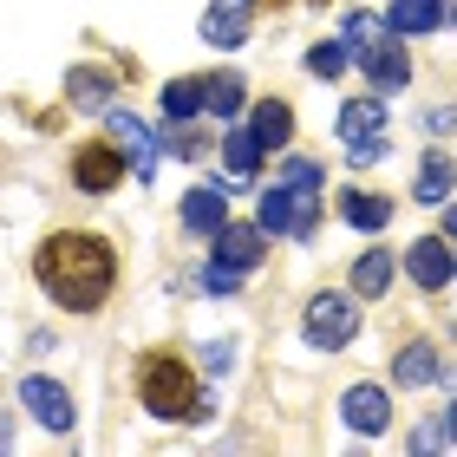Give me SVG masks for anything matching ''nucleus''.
<instances>
[{
  "instance_id": "f257e3e1",
  "label": "nucleus",
  "mask_w": 457,
  "mask_h": 457,
  "mask_svg": "<svg viewBox=\"0 0 457 457\" xmlns=\"http://www.w3.org/2000/svg\"><path fill=\"white\" fill-rule=\"evenodd\" d=\"M33 281L46 287V301L72 307V314H92V307H105V295L118 287V255H112L105 236H92V228H59V236L39 242Z\"/></svg>"
},
{
  "instance_id": "f03ea898",
  "label": "nucleus",
  "mask_w": 457,
  "mask_h": 457,
  "mask_svg": "<svg viewBox=\"0 0 457 457\" xmlns=\"http://www.w3.org/2000/svg\"><path fill=\"white\" fill-rule=\"evenodd\" d=\"M137 399H144V411H157V419H170V425L210 419V392L190 379V366H183L177 353H144L137 360Z\"/></svg>"
},
{
  "instance_id": "7ed1b4c3",
  "label": "nucleus",
  "mask_w": 457,
  "mask_h": 457,
  "mask_svg": "<svg viewBox=\"0 0 457 457\" xmlns=\"http://www.w3.org/2000/svg\"><path fill=\"white\" fill-rule=\"evenodd\" d=\"M255 222L268 236H295V242H314L320 228V190H295V183H275V190L262 196Z\"/></svg>"
},
{
  "instance_id": "20e7f679",
  "label": "nucleus",
  "mask_w": 457,
  "mask_h": 457,
  "mask_svg": "<svg viewBox=\"0 0 457 457\" xmlns=\"http://www.w3.org/2000/svg\"><path fill=\"white\" fill-rule=\"evenodd\" d=\"M301 334L314 340L320 353H340V346H353V334H360V307H353V295H314L307 301V314H301Z\"/></svg>"
},
{
  "instance_id": "39448f33",
  "label": "nucleus",
  "mask_w": 457,
  "mask_h": 457,
  "mask_svg": "<svg viewBox=\"0 0 457 457\" xmlns=\"http://www.w3.org/2000/svg\"><path fill=\"white\" fill-rule=\"evenodd\" d=\"M353 59L366 66V86H372V92H405V86H411V53L399 46V33H392V27H379Z\"/></svg>"
},
{
  "instance_id": "423d86ee",
  "label": "nucleus",
  "mask_w": 457,
  "mask_h": 457,
  "mask_svg": "<svg viewBox=\"0 0 457 457\" xmlns=\"http://www.w3.org/2000/svg\"><path fill=\"white\" fill-rule=\"evenodd\" d=\"M124 170H131V157H124L112 137L79 144V151H72V183H79L86 196H105V190H118V177H124Z\"/></svg>"
},
{
  "instance_id": "0eeeda50",
  "label": "nucleus",
  "mask_w": 457,
  "mask_h": 457,
  "mask_svg": "<svg viewBox=\"0 0 457 457\" xmlns=\"http://www.w3.org/2000/svg\"><path fill=\"white\" fill-rule=\"evenodd\" d=\"M405 275L425 287V295H438V287H451L457 275V255H451V236H419L405 248Z\"/></svg>"
},
{
  "instance_id": "6e6552de",
  "label": "nucleus",
  "mask_w": 457,
  "mask_h": 457,
  "mask_svg": "<svg viewBox=\"0 0 457 457\" xmlns=\"http://www.w3.org/2000/svg\"><path fill=\"white\" fill-rule=\"evenodd\" d=\"M255 7L262 0H210V13H203V46H242L248 27H255Z\"/></svg>"
},
{
  "instance_id": "1a4fd4ad",
  "label": "nucleus",
  "mask_w": 457,
  "mask_h": 457,
  "mask_svg": "<svg viewBox=\"0 0 457 457\" xmlns=\"http://www.w3.org/2000/svg\"><path fill=\"white\" fill-rule=\"evenodd\" d=\"M20 405H27L46 431H72V392L59 379H39V372H33V379H20Z\"/></svg>"
},
{
  "instance_id": "9d476101",
  "label": "nucleus",
  "mask_w": 457,
  "mask_h": 457,
  "mask_svg": "<svg viewBox=\"0 0 457 457\" xmlns=\"http://www.w3.org/2000/svg\"><path fill=\"white\" fill-rule=\"evenodd\" d=\"M105 137L118 144L124 157H131V170H137V177H151V170H157V137H151V124H144V118L112 112V118H105Z\"/></svg>"
},
{
  "instance_id": "9b49d317",
  "label": "nucleus",
  "mask_w": 457,
  "mask_h": 457,
  "mask_svg": "<svg viewBox=\"0 0 457 457\" xmlns=\"http://www.w3.org/2000/svg\"><path fill=\"white\" fill-rule=\"evenodd\" d=\"M340 419L360 431V438H379V431L392 425V399H386V386H346Z\"/></svg>"
},
{
  "instance_id": "f8f14e48",
  "label": "nucleus",
  "mask_w": 457,
  "mask_h": 457,
  "mask_svg": "<svg viewBox=\"0 0 457 457\" xmlns=\"http://www.w3.org/2000/svg\"><path fill=\"white\" fill-rule=\"evenodd\" d=\"M386 131V92H366V98H346L340 105V137L346 144H366Z\"/></svg>"
},
{
  "instance_id": "ddd939ff",
  "label": "nucleus",
  "mask_w": 457,
  "mask_h": 457,
  "mask_svg": "<svg viewBox=\"0 0 457 457\" xmlns=\"http://www.w3.org/2000/svg\"><path fill=\"white\" fill-rule=\"evenodd\" d=\"M228 222V203H222V183H196L190 196H183V228H196V236H216Z\"/></svg>"
},
{
  "instance_id": "4468645a",
  "label": "nucleus",
  "mask_w": 457,
  "mask_h": 457,
  "mask_svg": "<svg viewBox=\"0 0 457 457\" xmlns=\"http://www.w3.org/2000/svg\"><path fill=\"white\" fill-rule=\"evenodd\" d=\"M262 236H268L262 222H255V228H236V222H222V228H216V262H228V268H242V275H248V268L262 262Z\"/></svg>"
},
{
  "instance_id": "2eb2a0df",
  "label": "nucleus",
  "mask_w": 457,
  "mask_h": 457,
  "mask_svg": "<svg viewBox=\"0 0 457 457\" xmlns=\"http://www.w3.org/2000/svg\"><path fill=\"white\" fill-rule=\"evenodd\" d=\"M451 183H457V163L445 151H425L419 177H411V196H419V203H451Z\"/></svg>"
},
{
  "instance_id": "dca6fc26",
  "label": "nucleus",
  "mask_w": 457,
  "mask_h": 457,
  "mask_svg": "<svg viewBox=\"0 0 457 457\" xmlns=\"http://www.w3.org/2000/svg\"><path fill=\"white\" fill-rule=\"evenodd\" d=\"M248 131H255L262 151H287V137H295V112H287L281 98H262V105H255V124H248Z\"/></svg>"
},
{
  "instance_id": "f3484780",
  "label": "nucleus",
  "mask_w": 457,
  "mask_h": 457,
  "mask_svg": "<svg viewBox=\"0 0 457 457\" xmlns=\"http://www.w3.org/2000/svg\"><path fill=\"white\" fill-rule=\"evenodd\" d=\"M196 112H210V79H170V86H163V118L183 124Z\"/></svg>"
},
{
  "instance_id": "a211bd4d",
  "label": "nucleus",
  "mask_w": 457,
  "mask_h": 457,
  "mask_svg": "<svg viewBox=\"0 0 457 457\" xmlns=\"http://www.w3.org/2000/svg\"><path fill=\"white\" fill-rule=\"evenodd\" d=\"M438 20H445V0H392V7H386L392 33H431Z\"/></svg>"
},
{
  "instance_id": "6ab92c4d",
  "label": "nucleus",
  "mask_w": 457,
  "mask_h": 457,
  "mask_svg": "<svg viewBox=\"0 0 457 457\" xmlns=\"http://www.w3.org/2000/svg\"><path fill=\"white\" fill-rule=\"evenodd\" d=\"M438 372H445L438 366V346H425V340H411L399 360H392V379H399V386H431Z\"/></svg>"
},
{
  "instance_id": "aec40b11",
  "label": "nucleus",
  "mask_w": 457,
  "mask_h": 457,
  "mask_svg": "<svg viewBox=\"0 0 457 457\" xmlns=\"http://www.w3.org/2000/svg\"><path fill=\"white\" fill-rule=\"evenodd\" d=\"M66 92H72V105H86V112H105L112 105V79L98 66H72L66 72Z\"/></svg>"
},
{
  "instance_id": "412c9836",
  "label": "nucleus",
  "mask_w": 457,
  "mask_h": 457,
  "mask_svg": "<svg viewBox=\"0 0 457 457\" xmlns=\"http://www.w3.org/2000/svg\"><path fill=\"white\" fill-rule=\"evenodd\" d=\"M340 216H346L353 228H372V236H379V228L392 222V203H386V196H366V190H346V196H340Z\"/></svg>"
},
{
  "instance_id": "4be33fe9",
  "label": "nucleus",
  "mask_w": 457,
  "mask_h": 457,
  "mask_svg": "<svg viewBox=\"0 0 457 457\" xmlns=\"http://www.w3.org/2000/svg\"><path fill=\"white\" fill-rule=\"evenodd\" d=\"M386 287H392V255H386V248H372V255H360V262H353V295L379 301Z\"/></svg>"
},
{
  "instance_id": "5701e85b",
  "label": "nucleus",
  "mask_w": 457,
  "mask_h": 457,
  "mask_svg": "<svg viewBox=\"0 0 457 457\" xmlns=\"http://www.w3.org/2000/svg\"><path fill=\"white\" fill-rule=\"evenodd\" d=\"M222 163H228V177L236 183H248L262 170V144H255V131H228L222 137Z\"/></svg>"
},
{
  "instance_id": "b1692460",
  "label": "nucleus",
  "mask_w": 457,
  "mask_h": 457,
  "mask_svg": "<svg viewBox=\"0 0 457 457\" xmlns=\"http://www.w3.org/2000/svg\"><path fill=\"white\" fill-rule=\"evenodd\" d=\"M346 39H320V46H307V72H314V79H340L346 72Z\"/></svg>"
},
{
  "instance_id": "393cba45",
  "label": "nucleus",
  "mask_w": 457,
  "mask_h": 457,
  "mask_svg": "<svg viewBox=\"0 0 457 457\" xmlns=\"http://www.w3.org/2000/svg\"><path fill=\"white\" fill-rule=\"evenodd\" d=\"M242 112V79L236 72H216L210 79V118H236Z\"/></svg>"
},
{
  "instance_id": "a878e982",
  "label": "nucleus",
  "mask_w": 457,
  "mask_h": 457,
  "mask_svg": "<svg viewBox=\"0 0 457 457\" xmlns=\"http://www.w3.org/2000/svg\"><path fill=\"white\" fill-rule=\"evenodd\" d=\"M281 183H295V190H320V163L314 157H287L281 163Z\"/></svg>"
},
{
  "instance_id": "bb28decb",
  "label": "nucleus",
  "mask_w": 457,
  "mask_h": 457,
  "mask_svg": "<svg viewBox=\"0 0 457 457\" xmlns=\"http://www.w3.org/2000/svg\"><path fill=\"white\" fill-rule=\"evenodd\" d=\"M203 287H210V295H236V287H242V268L210 262V268H203Z\"/></svg>"
},
{
  "instance_id": "cd10ccee",
  "label": "nucleus",
  "mask_w": 457,
  "mask_h": 457,
  "mask_svg": "<svg viewBox=\"0 0 457 457\" xmlns=\"http://www.w3.org/2000/svg\"><path fill=\"white\" fill-rule=\"evenodd\" d=\"M196 360H203V372H216V379H222V372H228V360H236V340H210V346L196 353Z\"/></svg>"
},
{
  "instance_id": "c85d7f7f",
  "label": "nucleus",
  "mask_w": 457,
  "mask_h": 457,
  "mask_svg": "<svg viewBox=\"0 0 457 457\" xmlns=\"http://www.w3.org/2000/svg\"><path fill=\"white\" fill-rule=\"evenodd\" d=\"M379 27H386V20H372V13H346V46L360 53V46H366V39L379 33Z\"/></svg>"
},
{
  "instance_id": "c756f323",
  "label": "nucleus",
  "mask_w": 457,
  "mask_h": 457,
  "mask_svg": "<svg viewBox=\"0 0 457 457\" xmlns=\"http://www.w3.org/2000/svg\"><path fill=\"white\" fill-rule=\"evenodd\" d=\"M392 151V144H386V131L379 137H366V144H346V163H360V170H366V163H379Z\"/></svg>"
},
{
  "instance_id": "7c9ffc66",
  "label": "nucleus",
  "mask_w": 457,
  "mask_h": 457,
  "mask_svg": "<svg viewBox=\"0 0 457 457\" xmlns=\"http://www.w3.org/2000/svg\"><path fill=\"white\" fill-rule=\"evenodd\" d=\"M445 445V425H419L411 431V451H438Z\"/></svg>"
},
{
  "instance_id": "2f4dec72",
  "label": "nucleus",
  "mask_w": 457,
  "mask_h": 457,
  "mask_svg": "<svg viewBox=\"0 0 457 457\" xmlns=\"http://www.w3.org/2000/svg\"><path fill=\"white\" fill-rule=\"evenodd\" d=\"M425 131H457V105H438V112H425Z\"/></svg>"
},
{
  "instance_id": "473e14b6",
  "label": "nucleus",
  "mask_w": 457,
  "mask_h": 457,
  "mask_svg": "<svg viewBox=\"0 0 457 457\" xmlns=\"http://www.w3.org/2000/svg\"><path fill=\"white\" fill-rule=\"evenodd\" d=\"M445 236L457 242V203H445Z\"/></svg>"
},
{
  "instance_id": "72a5a7b5",
  "label": "nucleus",
  "mask_w": 457,
  "mask_h": 457,
  "mask_svg": "<svg viewBox=\"0 0 457 457\" xmlns=\"http://www.w3.org/2000/svg\"><path fill=\"white\" fill-rule=\"evenodd\" d=\"M445 438H451V445H457V405H451V411H445Z\"/></svg>"
}]
</instances>
